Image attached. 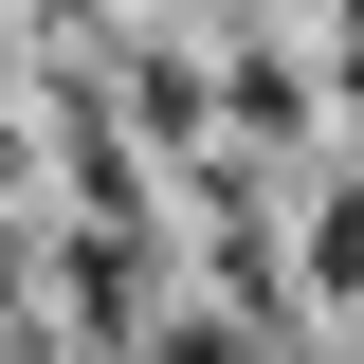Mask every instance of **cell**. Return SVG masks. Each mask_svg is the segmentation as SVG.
Returning a JSON list of instances; mask_svg holds the SVG:
<instances>
[{
  "instance_id": "1",
  "label": "cell",
  "mask_w": 364,
  "mask_h": 364,
  "mask_svg": "<svg viewBox=\"0 0 364 364\" xmlns=\"http://www.w3.org/2000/svg\"><path fill=\"white\" fill-rule=\"evenodd\" d=\"M310 291H328V310H364V182H328V200H310Z\"/></svg>"
}]
</instances>
